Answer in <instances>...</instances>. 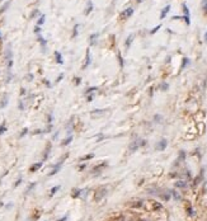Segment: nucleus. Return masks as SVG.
I'll list each match as a JSON object with an SVG mask.
<instances>
[{
  "label": "nucleus",
  "mask_w": 207,
  "mask_h": 221,
  "mask_svg": "<svg viewBox=\"0 0 207 221\" xmlns=\"http://www.w3.org/2000/svg\"><path fill=\"white\" fill-rule=\"evenodd\" d=\"M107 192H108L107 188H104V187L100 188V189H98L97 193H95V196H94V200H95V201H100L105 195H107Z\"/></svg>",
  "instance_id": "f257e3e1"
},
{
  "label": "nucleus",
  "mask_w": 207,
  "mask_h": 221,
  "mask_svg": "<svg viewBox=\"0 0 207 221\" xmlns=\"http://www.w3.org/2000/svg\"><path fill=\"white\" fill-rule=\"evenodd\" d=\"M132 14H133V9L132 8H127V9H125L121 13V19H129Z\"/></svg>",
  "instance_id": "f03ea898"
},
{
  "label": "nucleus",
  "mask_w": 207,
  "mask_h": 221,
  "mask_svg": "<svg viewBox=\"0 0 207 221\" xmlns=\"http://www.w3.org/2000/svg\"><path fill=\"white\" fill-rule=\"evenodd\" d=\"M150 205H151V210H152V211H159V210L163 208L162 205H160L159 202H155V201H150Z\"/></svg>",
  "instance_id": "7ed1b4c3"
},
{
  "label": "nucleus",
  "mask_w": 207,
  "mask_h": 221,
  "mask_svg": "<svg viewBox=\"0 0 207 221\" xmlns=\"http://www.w3.org/2000/svg\"><path fill=\"white\" fill-rule=\"evenodd\" d=\"M144 144H145L144 141H142V142H138V140L133 141V142L131 144V145H130V150H131V151H135V150L137 149L138 146H140V145H144Z\"/></svg>",
  "instance_id": "20e7f679"
},
{
  "label": "nucleus",
  "mask_w": 207,
  "mask_h": 221,
  "mask_svg": "<svg viewBox=\"0 0 207 221\" xmlns=\"http://www.w3.org/2000/svg\"><path fill=\"white\" fill-rule=\"evenodd\" d=\"M169 10H170V5H167V7L162 10V13H160V19H164L165 17H167V14L169 13Z\"/></svg>",
  "instance_id": "39448f33"
},
{
  "label": "nucleus",
  "mask_w": 207,
  "mask_h": 221,
  "mask_svg": "<svg viewBox=\"0 0 207 221\" xmlns=\"http://www.w3.org/2000/svg\"><path fill=\"white\" fill-rule=\"evenodd\" d=\"M90 65V51H86V59H85V64L83 65V69H85L86 66H89Z\"/></svg>",
  "instance_id": "423d86ee"
},
{
  "label": "nucleus",
  "mask_w": 207,
  "mask_h": 221,
  "mask_svg": "<svg viewBox=\"0 0 207 221\" xmlns=\"http://www.w3.org/2000/svg\"><path fill=\"white\" fill-rule=\"evenodd\" d=\"M92 10H93V3H92L90 0H89V1H88V5H86V9H85V15H88L89 13L92 12Z\"/></svg>",
  "instance_id": "0eeeda50"
},
{
  "label": "nucleus",
  "mask_w": 207,
  "mask_h": 221,
  "mask_svg": "<svg viewBox=\"0 0 207 221\" xmlns=\"http://www.w3.org/2000/svg\"><path fill=\"white\" fill-rule=\"evenodd\" d=\"M167 147V140H162L159 144H158V149L159 150H164Z\"/></svg>",
  "instance_id": "6e6552de"
},
{
  "label": "nucleus",
  "mask_w": 207,
  "mask_h": 221,
  "mask_svg": "<svg viewBox=\"0 0 207 221\" xmlns=\"http://www.w3.org/2000/svg\"><path fill=\"white\" fill-rule=\"evenodd\" d=\"M42 166V162H40V163H37V164H33L31 166V172H36V170H38V169Z\"/></svg>",
  "instance_id": "1a4fd4ad"
},
{
  "label": "nucleus",
  "mask_w": 207,
  "mask_h": 221,
  "mask_svg": "<svg viewBox=\"0 0 207 221\" xmlns=\"http://www.w3.org/2000/svg\"><path fill=\"white\" fill-rule=\"evenodd\" d=\"M175 187H178V188H186L187 187V183L184 181H178L175 183Z\"/></svg>",
  "instance_id": "9d476101"
},
{
  "label": "nucleus",
  "mask_w": 207,
  "mask_h": 221,
  "mask_svg": "<svg viewBox=\"0 0 207 221\" xmlns=\"http://www.w3.org/2000/svg\"><path fill=\"white\" fill-rule=\"evenodd\" d=\"M98 36L99 34L98 33H93L90 36V45H95V42H97V38H98Z\"/></svg>",
  "instance_id": "9b49d317"
},
{
  "label": "nucleus",
  "mask_w": 207,
  "mask_h": 221,
  "mask_svg": "<svg viewBox=\"0 0 207 221\" xmlns=\"http://www.w3.org/2000/svg\"><path fill=\"white\" fill-rule=\"evenodd\" d=\"M55 56H56V61L59 62V64H62V56H61V53L60 52H55Z\"/></svg>",
  "instance_id": "f8f14e48"
},
{
  "label": "nucleus",
  "mask_w": 207,
  "mask_h": 221,
  "mask_svg": "<svg viewBox=\"0 0 207 221\" xmlns=\"http://www.w3.org/2000/svg\"><path fill=\"white\" fill-rule=\"evenodd\" d=\"M132 40H133V34H130V36L127 37V41H126V47H130V45H131Z\"/></svg>",
  "instance_id": "ddd939ff"
},
{
  "label": "nucleus",
  "mask_w": 207,
  "mask_h": 221,
  "mask_svg": "<svg viewBox=\"0 0 207 221\" xmlns=\"http://www.w3.org/2000/svg\"><path fill=\"white\" fill-rule=\"evenodd\" d=\"M103 113H104V111H103V110H95L94 112H92V116H97V114H98V116H100V114H103Z\"/></svg>",
  "instance_id": "4468645a"
},
{
  "label": "nucleus",
  "mask_w": 207,
  "mask_h": 221,
  "mask_svg": "<svg viewBox=\"0 0 207 221\" xmlns=\"http://www.w3.org/2000/svg\"><path fill=\"white\" fill-rule=\"evenodd\" d=\"M183 12H184V17H189V10L186 4H183Z\"/></svg>",
  "instance_id": "2eb2a0df"
},
{
  "label": "nucleus",
  "mask_w": 207,
  "mask_h": 221,
  "mask_svg": "<svg viewBox=\"0 0 207 221\" xmlns=\"http://www.w3.org/2000/svg\"><path fill=\"white\" fill-rule=\"evenodd\" d=\"M71 140H73V136H69V137H67V139H65V140H64V142H62V145H69V144L70 142H71Z\"/></svg>",
  "instance_id": "dca6fc26"
},
{
  "label": "nucleus",
  "mask_w": 207,
  "mask_h": 221,
  "mask_svg": "<svg viewBox=\"0 0 207 221\" xmlns=\"http://www.w3.org/2000/svg\"><path fill=\"white\" fill-rule=\"evenodd\" d=\"M142 205H144L142 201H136L135 203H131V206H132V207H141Z\"/></svg>",
  "instance_id": "f3484780"
},
{
  "label": "nucleus",
  "mask_w": 207,
  "mask_h": 221,
  "mask_svg": "<svg viewBox=\"0 0 207 221\" xmlns=\"http://www.w3.org/2000/svg\"><path fill=\"white\" fill-rule=\"evenodd\" d=\"M92 158H94V154H89V155H85V156L80 158V160H89V159H92Z\"/></svg>",
  "instance_id": "a211bd4d"
},
{
  "label": "nucleus",
  "mask_w": 207,
  "mask_h": 221,
  "mask_svg": "<svg viewBox=\"0 0 207 221\" xmlns=\"http://www.w3.org/2000/svg\"><path fill=\"white\" fill-rule=\"evenodd\" d=\"M202 8H203V12L207 14V0H202Z\"/></svg>",
  "instance_id": "6ab92c4d"
},
{
  "label": "nucleus",
  "mask_w": 207,
  "mask_h": 221,
  "mask_svg": "<svg viewBox=\"0 0 207 221\" xmlns=\"http://www.w3.org/2000/svg\"><path fill=\"white\" fill-rule=\"evenodd\" d=\"M78 29H79V24H78V26H75L74 27V32H73V38H75L76 37V34H78Z\"/></svg>",
  "instance_id": "aec40b11"
},
{
  "label": "nucleus",
  "mask_w": 207,
  "mask_h": 221,
  "mask_svg": "<svg viewBox=\"0 0 207 221\" xmlns=\"http://www.w3.org/2000/svg\"><path fill=\"white\" fill-rule=\"evenodd\" d=\"M5 123H3V125H0V135H3V133L5 132Z\"/></svg>",
  "instance_id": "412c9836"
},
{
  "label": "nucleus",
  "mask_w": 207,
  "mask_h": 221,
  "mask_svg": "<svg viewBox=\"0 0 207 221\" xmlns=\"http://www.w3.org/2000/svg\"><path fill=\"white\" fill-rule=\"evenodd\" d=\"M59 189H60V185H56V187H53L52 189H51V195H55L56 191H59Z\"/></svg>",
  "instance_id": "4be33fe9"
},
{
  "label": "nucleus",
  "mask_w": 207,
  "mask_h": 221,
  "mask_svg": "<svg viewBox=\"0 0 207 221\" xmlns=\"http://www.w3.org/2000/svg\"><path fill=\"white\" fill-rule=\"evenodd\" d=\"M43 23H45V15H41L40 20H38V26H41V24H43Z\"/></svg>",
  "instance_id": "5701e85b"
},
{
  "label": "nucleus",
  "mask_w": 207,
  "mask_h": 221,
  "mask_svg": "<svg viewBox=\"0 0 207 221\" xmlns=\"http://www.w3.org/2000/svg\"><path fill=\"white\" fill-rule=\"evenodd\" d=\"M94 90H97V88H95V86H93V88L86 89V94H90V93H92V92H94Z\"/></svg>",
  "instance_id": "b1692460"
},
{
  "label": "nucleus",
  "mask_w": 207,
  "mask_h": 221,
  "mask_svg": "<svg viewBox=\"0 0 207 221\" xmlns=\"http://www.w3.org/2000/svg\"><path fill=\"white\" fill-rule=\"evenodd\" d=\"M183 60H184V61H183V64H182V69H184V67H186V65L188 64V61H189L188 59H183Z\"/></svg>",
  "instance_id": "393cba45"
},
{
  "label": "nucleus",
  "mask_w": 207,
  "mask_h": 221,
  "mask_svg": "<svg viewBox=\"0 0 207 221\" xmlns=\"http://www.w3.org/2000/svg\"><path fill=\"white\" fill-rule=\"evenodd\" d=\"M158 29H160V26H156V27H155V28L151 31V34H152V33H155V32H158Z\"/></svg>",
  "instance_id": "a878e982"
},
{
  "label": "nucleus",
  "mask_w": 207,
  "mask_h": 221,
  "mask_svg": "<svg viewBox=\"0 0 207 221\" xmlns=\"http://www.w3.org/2000/svg\"><path fill=\"white\" fill-rule=\"evenodd\" d=\"M80 83H81V79H80V78H76V79H75V84H78V85H79Z\"/></svg>",
  "instance_id": "bb28decb"
},
{
  "label": "nucleus",
  "mask_w": 207,
  "mask_h": 221,
  "mask_svg": "<svg viewBox=\"0 0 207 221\" xmlns=\"http://www.w3.org/2000/svg\"><path fill=\"white\" fill-rule=\"evenodd\" d=\"M162 89H163V90L168 89V84H162Z\"/></svg>",
  "instance_id": "cd10ccee"
},
{
  "label": "nucleus",
  "mask_w": 207,
  "mask_h": 221,
  "mask_svg": "<svg viewBox=\"0 0 207 221\" xmlns=\"http://www.w3.org/2000/svg\"><path fill=\"white\" fill-rule=\"evenodd\" d=\"M27 132H28V129H24V130H23V132L20 133V136H24V135H26Z\"/></svg>",
  "instance_id": "c85d7f7f"
},
{
  "label": "nucleus",
  "mask_w": 207,
  "mask_h": 221,
  "mask_svg": "<svg viewBox=\"0 0 207 221\" xmlns=\"http://www.w3.org/2000/svg\"><path fill=\"white\" fill-rule=\"evenodd\" d=\"M171 193H173V195H174V197H175V200H179V198H181V197H179L178 195H177L175 192H174V191H173V192H171Z\"/></svg>",
  "instance_id": "c756f323"
},
{
  "label": "nucleus",
  "mask_w": 207,
  "mask_h": 221,
  "mask_svg": "<svg viewBox=\"0 0 207 221\" xmlns=\"http://www.w3.org/2000/svg\"><path fill=\"white\" fill-rule=\"evenodd\" d=\"M92 99H93V95H89V97H88V102H92Z\"/></svg>",
  "instance_id": "7c9ffc66"
},
{
  "label": "nucleus",
  "mask_w": 207,
  "mask_h": 221,
  "mask_svg": "<svg viewBox=\"0 0 207 221\" xmlns=\"http://www.w3.org/2000/svg\"><path fill=\"white\" fill-rule=\"evenodd\" d=\"M65 220H66V216H64L62 219H60V220H57V221H65Z\"/></svg>",
  "instance_id": "2f4dec72"
},
{
  "label": "nucleus",
  "mask_w": 207,
  "mask_h": 221,
  "mask_svg": "<svg viewBox=\"0 0 207 221\" xmlns=\"http://www.w3.org/2000/svg\"><path fill=\"white\" fill-rule=\"evenodd\" d=\"M62 76H64V75H62V74H61V75L59 76V79H57V81H60V80H61V79H62Z\"/></svg>",
  "instance_id": "473e14b6"
},
{
  "label": "nucleus",
  "mask_w": 207,
  "mask_h": 221,
  "mask_svg": "<svg viewBox=\"0 0 207 221\" xmlns=\"http://www.w3.org/2000/svg\"><path fill=\"white\" fill-rule=\"evenodd\" d=\"M205 41H206V42H207V32H206V33H205Z\"/></svg>",
  "instance_id": "72a5a7b5"
}]
</instances>
